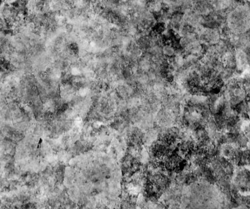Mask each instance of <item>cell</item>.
Returning a JSON list of instances; mask_svg holds the SVG:
<instances>
[{"label":"cell","instance_id":"1","mask_svg":"<svg viewBox=\"0 0 250 209\" xmlns=\"http://www.w3.org/2000/svg\"><path fill=\"white\" fill-rule=\"evenodd\" d=\"M5 1L6 0H0V11H1V9L3 6L4 3H5Z\"/></svg>","mask_w":250,"mask_h":209}]
</instances>
